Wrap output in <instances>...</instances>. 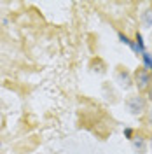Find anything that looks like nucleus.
<instances>
[{
    "mask_svg": "<svg viewBox=\"0 0 152 154\" xmlns=\"http://www.w3.org/2000/svg\"><path fill=\"white\" fill-rule=\"evenodd\" d=\"M133 82H135V86L138 88L140 93H147L152 86V74L145 67L136 68L133 74Z\"/></svg>",
    "mask_w": 152,
    "mask_h": 154,
    "instance_id": "obj_1",
    "label": "nucleus"
},
{
    "mask_svg": "<svg viewBox=\"0 0 152 154\" xmlns=\"http://www.w3.org/2000/svg\"><path fill=\"white\" fill-rule=\"evenodd\" d=\"M126 105H128V109H129V112H131V114H135V116L143 114V112H147V109H149V105H147V100H145L142 95L129 96V98L126 100Z\"/></svg>",
    "mask_w": 152,
    "mask_h": 154,
    "instance_id": "obj_2",
    "label": "nucleus"
},
{
    "mask_svg": "<svg viewBox=\"0 0 152 154\" xmlns=\"http://www.w3.org/2000/svg\"><path fill=\"white\" fill-rule=\"evenodd\" d=\"M140 21H142L143 28L152 30V7H150V9H147V11H143L142 16H140Z\"/></svg>",
    "mask_w": 152,
    "mask_h": 154,
    "instance_id": "obj_3",
    "label": "nucleus"
},
{
    "mask_svg": "<svg viewBox=\"0 0 152 154\" xmlns=\"http://www.w3.org/2000/svg\"><path fill=\"white\" fill-rule=\"evenodd\" d=\"M119 81H121V86L124 88V89H128V88L131 86V82H133V79L129 77V74L126 72V70H119Z\"/></svg>",
    "mask_w": 152,
    "mask_h": 154,
    "instance_id": "obj_4",
    "label": "nucleus"
},
{
    "mask_svg": "<svg viewBox=\"0 0 152 154\" xmlns=\"http://www.w3.org/2000/svg\"><path fill=\"white\" fill-rule=\"evenodd\" d=\"M143 60H145V65H147L145 68L150 72V70H152V58L149 56V53H143Z\"/></svg>",
    "mask_w": 152,
    "mask_h": 154,
    "instance_id": "obj_5",
    "label": "nucleus"
},
{
    "mask_svg": "<svg viewBox=\"0 0 152 154\" xmlns=\"http://www.w3.org/2000/svg\"><path fill=\"white\" fill-rule=\"evenodd\" d=\"M145 121H147L149 126H152V107H149L147 112H145Z\"/></svg>",
    "mask_w": 152,
    "mask_h": 154,
    "instance_id": "obj_6",
    "label": "nucleus"
},
{
    "mask_svg": "<svg viewBox=\"0 0 152 154\" xmlns=\"http://www.w3.org/2000/svg\"><path fill=\"white\" fill-rule=\"evenodd\" d=\"M147 93H149V100H150V102H152V86H150V89H149Z\"/></svg>",
    "mask_w": 152,
    "mask_h": 154,
    "instance_id": "obj_7",
    "label": "nucleus"
},
{
    "mask_svg": "<svg viewBox=\"0 0 152 154\" xmlns=\"http://www.w3.org/2000/svg\"><path fill=\"white\" fill-rule=\"evenodd\" d=\"M150 147H152V140H150Z\"/></svg>",
    "mask_w": 152,
    "mask_h": 154,
    "instance_id": "obj_8",
    "label": "nucleus"
}]
</instances>
